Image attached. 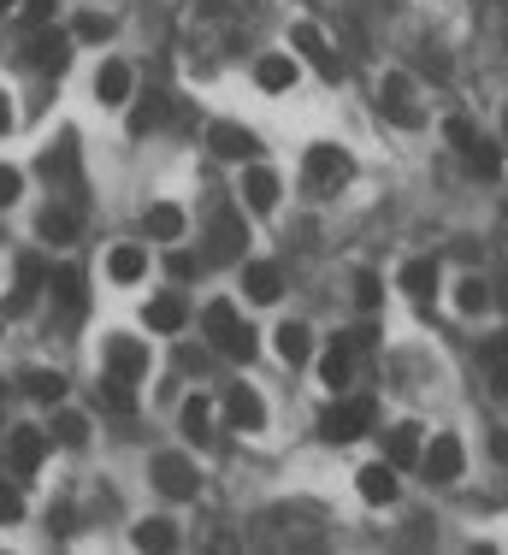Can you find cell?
Listing matches in <instances>:
<instances>
[{"label":"cell","mask_w":508,"mask_h":555,"mask_svg":"<svg viewBox=\"0 0 508 555\" xmlns=\"http://www.w3.org/2000/svg\"><path fill=\"white\" fill-rule=\"evenodd\" d=\"M201 325H207V337H213V349H219V355H231V361H254V331L237 319L231 302H207Z\"/></svg>","instance_id":"cell-1"},{"label":"cell","mask_w":508,"mask_h":555,"mask_svg":"<svg viewBox=\"0 0 508 555\" xmlns=\"http://www.w3.org/2000/svg\"><path fill=\"white\" fill-rule=\"evenodd\" d=\"M373 414H379V408H373L367 396H355V402H331V408L319 414V437H325V443H355V437L373 426Z\"/></svg>","instance_id":"cell-2"},{"label":"cell","mask_w":508,"mask_h":555,"mask_svg":"<svg viewBox=\"0 0 508 555\" xmlns=\"http://www.w3.org/2000/svg\"><path fill=\"white\" fill-rule=\"evenodd\" d=\"M420 467H426V479H432V485H455V479H461V467H467L461 437L438 432V437H432V449H420Z\"/></svg>","instance_id":"cell-3"},{"label":"cell","mask_w":508,"mask_h":555,"mask_svg":"<svg viewBox=\"0 0 508 555\" xmlns=\"http://www.w3.org/2000/svg\"><path fill=\"white\" fill-rule=\"evenodd\" d=\"M355 178V160L343 154V148H331V142H319V148H308V184L314 189H337Z\"/></svg>","instance_id":"cell-4"},{"label":"cell","mask_w":508,"mask_h":555,"mask_svg":"<svg viewBox=\"0 0 508 555\" xmlns=\"http://www.w3.org/2000/svg\"><path fill=\"white\" fill-rule=\"evenodd\" d=\"M243 243H249L243 213H237V207H219V213H213V231H207V254H213V260H243Z\"/></svg>","instance_id":"cell-5"},{"label":"cell","mask_w":508,"mask_h":555,"mask_svg":"<svg viewBox=\"0 0 508 555\" xmlns=\"http://www.w3.org/2000/svg\"><path fill=\"white\" fill-rule=\"evenodd\" d=\"M6 455H12V473L30 479V473L42 467V455H48V432H36V426H12V432H6Z\"/></svg>","instance_id":"cell-6"},{"label":"cell","mask_w":508,"mask_h":555,"mask_svg":"<svg viewBox=\"0 0 508 555\" xmlns=\"http://www.w3.org/2000/svg\"><path fill=\"white\" fill-rule=\"evenodd\" d=\"M154 485L172 496V502H190L201 479H195V467L184 461V455H154Z\"/></svg>","instance_id":"cell-7"},{"label":"cell","mask_w":508,"mask_h":555,"mask_svg":"<svg viewBox=\"0 0 508 555\" xmlns=\"http://www.w3.org/2000/svg\"><path fill=\"white\" fill-rule=\"evenodd\" d=\"M30 65L60 77L65 65H71V36H60V30H48V24H42V30L30 36Z\"/></svg>","instance_id":"cell-8"},{"label":"cell","mask_w":508,"mask_h":555,"mask_svg":"<svg viewBox=\"0 0 508 555\" xmlns=\"http://www.w3.org/2000/svg\"><path fill=\"white\" fill-rule=\"evenodd\" d=\"M207 148H213L219 160H254V136L243 130V124H231V119L207 124Z\"/></svg>","instance_id":"cell-9"},{"label":"cell","mask_w":508,"mask_h":555,"mask_svg":"<svg viewBox=\"0 0 508 555\" xmlns=\"http://www.w3.org/2000/svg\"><path fill=\"white\" fill-rule=\"evenodd\" d=\"M290 42H296V48H302V54L314 60V71L325 77V83H337V77H343V65H337V54L325 48V36H319L314 24H296V30H290Z\"/></svg>","instance_id":"cell-10"},{"label":"cell","mask_w":508,"mask_h":555,"mask_svg":"<svg viewBox=\"0 0 508 555\" xmlns=\"http://www.w3.org/2000/svg\"><path fill=\"white\" fill-rule=\"evenodd\" d=\"M379 101H384V113H390V119H396V124H408V130H420V124H426V113H420V107L408 101V77H396V71L384 77Z\"/></svg>","instance_id":"cell-11"},{"label":"cell","mask_w":508,"mask_h":555,"mask_svg":"<svg viewBox=\"0 0 508 555\" xmlns=\"http://www.w3.org/2000/svg\"><path fill=\"white\" fill-rule=\"evenodd\" d=\"M225 414H231V426H237V432H260V426H266V402L254 396L249 384H237V390L225 396Z\"/></svg>","instance_id":"cell-12"},{"label":"cell","mask_w":508,"mask_h":555,"mask_svg":"<svg viewBox=\"0 0 508 555\" xmlns=\"http://www.w3.org/2000/svg\"><path fill=\"white\" fill-rule=\"evenodd\" d=\"M384 461H390L396 473H402V467H414V461H420V426H408V420H402V426H390V432H384Z\"/></svg>","instance_id":"cell-13"},{"label":"cell","mask_w":508,"mask_h":555,"mask_svg":"<svg viewBox=\"0 0 508 555\" xmlns=\"http://www.w3.org/2000/svg\"><path fill=\"white\" fill-rule=\"evenodd\" d=\"M107 367L125 372V378H142V372H148V343H136V337H107Z\"/></svg>","instance_id":"cell-14"},{"label":"cell","mask_w":508,"mask_h":555,"mask_svg":"<svg viewBox=\"0 0 508 555\" xmlns=\"http://www.w3.org/2000/svg\"><path fill=\"white\" fill-rule=\"evenodd\" d=\"M355 491L367 496V502H396V467L390 461H367L355 473Z\"/></svg>","instance_id":"cell-15"},{"label":"cell","mask_w":508,"mask_h":555,"mask_svg":"<svg viewBox=\"0 0 508 555\" xmlns=\"http://www.w3.org/2000/svg\"><path fill=\"white\" fill-rule=\"evenodd\" d=\"M184 319H190V302H184L178 290H166V296L148 302V331H166V337H172V331H184Z\"/></svg>","instance_id":"cell-16"},{"label":"cell","mask_w":508,"mask_h":555,"mask_svg":"<svg viewBox=\"0 0 508 555\" xmlns=\"http://www.w3.org/2000/svg\"><path fill=\"white\" fill-rule=\"evenodd\" d=\"M107 278H113V284H142V278H148V254L136 243H119L107 254Z\"/></svg>","instance_id":"cell-17"},{"label":"cell","mask_w":508,"mask_h":555,"mask_svg":"<svg viewBox=\"0 0 508 555\" xmlns=\"http://www.w3.org/2000/svg\"><path fill=\"white\" fill-rule=\"evenodd\" d=\"M184 225H190L184 207H172V201H154V207H148V237H154V243H178Z\"/></svg>","instance_id":"cell-18"},{"label":"cell","mask_w":508,"mask_h":555,"mask_svg":"<svg viewBox=\"0 0 508 555\" xmlns=\"http://www.w3.org/2000/svg\"><path fill=\"white\" fill-rule=\"evenodd\" d=\"M396 284H402V290H408V296H414V302H426V296H432V290H438V260H432V254H420V260H408V266H402V278H396Z\"/></svg>","instance_id":"cell-19"},{"label":"cell","mask_w":508,"mask_h":555,"mask_svg":"<svg viewBox=\"0 0 508 555\" xmlns=\"http://www.w3.org/2000/svg\"><path fill=\"white\" fill-rule=\"evenodd\" d=\"M254 83H260L266 95H284V89L296 83V60H290V54H266V60L254 65Z\"/></svg>","instance_id":"cell-20"},{"label":"cell","mask_w":508,"mask_h":555,"mask_svg":"<svg viewBox=\"0 0 508 555\" xmlns=\"http://www.w3.org/2000/svg\"><path fill=\"white\" fill-rule=\"evenodd\" d=\"M48 290L60 296L65 313H83V272H77V266H54V272H48Z\"/></svg>","instance_id":"cell-21"},{"label":"cell","mask_w":508,"mask_h":555,"mask_svg":"<svg viewBox=\"0 0 508 555\" xmlns=\"http://www.w3.org/2000/svg\"><path fill=\"white\" fill-rule=\"evenodd\" d=\"M243 290H249L254 302H278V290H284V272H278V266H266V260H254L249 272H243Z\"/></svg>","instance_id":"cell-22"},{"label":"cell","mask_w":508,"mask_h":555,"mask_svg":"<svg viewBox=\"0 0 508 555\" xmlns=\"http://www.w3.org/2000/svg\"><path fill=\"white\" fill-rule=\"evenodd\" d=\"M278 355H284L290 367H302V361L314 355V331H308V325H296V319H290V325H278Z\"/></svg>","instance_id":"cell-23"},{"label":"cell","mask_w":508,"mask_h":555,"mask_svg":"<svg viewBox=\"0 0 508 555\" xmlns=\"http://www.w3.org/2000/svg\"><path fill=\"white\" fill-rule=\"evenodd\" d=\"M24 396H30V402H48V408H60V402H65V378H60V372H48V367L24 372Z\"/></svg>","instance_id":"cell-24"},{"label":"cell","mask_w":508,"mask_h":555,"mask_svg":"<svg viewBox=\"0 0 508 555\" xmlns=\"http://www.w3.org/2000/svg\"><path fill=\"white\" fill-rule=\"evenodd\" d=\"M95 95H101L107 107L130 101V65H119V60H107V65H101V77H95Z\"/></svg>","instance_id":"cell-25"},{"label":"cell","mask_w":508,"mask_h":555,"mask_svg":"<svg viewBox=\"0 0 508 555\" xmlns=\"http://www.w3.org/2000/svg\"><path fill=\"white\" fill-rule=\"evenodd\" d=\"M243 195H249L254 213H272V207H278V178H272L266 166H254L249 178H243Z\"/></svg>","instance_id":"cell-26"},{"label":"cell","mask_w":508,"mask_h":555,"mask_svg":"<svg viewBox=\"0 0 508 555\" xmlns=\"http://www.w3.org/2000/svg\"><path fill=\"white\" fill-rule=\"evenodd\" d=\"M130 544H136V550H172V544H178V526H172V520H142V526L130 532Z\"/></svg>","instance_id":"cell-27"},{"label":"cell","mask_w":508,"mask_h":555,"mask_svg":"<svg viewBox=\"0 0 508 555\" xmlns=\"http://www.w3.org/2000/svg\"><path fill=\"white\" fill-rule=\"evenodd\" d=\"M349 372H355V355H349L343 343H331V349H325V361H319V378H325L331 390H343V384H349Z\"/></svg>","instance_id":"cell-28"},{"label":"cell","mask_w":508,"mask_h":555,"mask_svg":"<svg viewBox=\"0 0 508 555\" xmlns=\"http://www.w3.org/2000/svg\"><path fill=\"white\" fill-rule=\"evenodd\" d=\"M101 402H107L113 414H130V408H136V390H130V378H125V372H113V367H107V378H101Z\"/></svg>","instance_id":"cell-29"},{"label":"cell","mask_w":508,"mask_h":555,"mask_svg":"<svg viewBox=\"0 0 508 555\" xmlns=\"http://www.w3.org/2000/svg\"><path fill=\"white\" fill-rule=\"evenodd\" d=\"M160 119H166V95H142V101L130 107V136H148Z\"/></svg>","instance_id":"cell-30"},{"label":"cell","mask_w":508,"mask_h":555,"mask_svg":"<svg viewBox=\"0 0 508 555\" xmlns=\"http://www.w3.org/2000/svg\"><path fill=\"white\" fill-rule=\"evenodd\" d=\"M54 437H60L65 449H83V443H89V420L71 414V408H60V414H54Z\"/></svg>","instance_id":"cell-31"},{"label":"cell","mask_w":508,"mask_h":555,"mask_svg":"<svg viewBox=\"0 0 508 555\" xmlns=\"http://www.w3.org/2000/svg\"><path fill=\"white\" fill-rule=\"evenodd\" d=\"M42 237H48V243H71V237H77L71 207H48V213H42Z\"/></svg>","instance_id":"cell-32"},{"label":"cell","mask_w":508,"mask_h":555,"mask_svg":"<svg viewBox=\"0 0 508 555\" xmlns=\"http://www.w3.org/2000/svg\"><path fill=\"white\" fill-rule=\"evenodd\" d=\"M467 166H473L479 178H497V172H503V148H497V142H479V148H467Z\"/></svg>","instance_id":"cell-33"},{"label":"cell","mask_w":508,"mask_h":555,"mask_svg":"<svg viewBox=\"0 0 508 555\" xmlns=\"http://www.w3.org/2000/svg\"><path fill=\"white\" fill-rule=\"evenodd\" d=\"M42 284H48V260H42V254H18V290L36 296Z\"/></svg>","instance_id":"cell-34"},{"label":"cell","mask_w":508,"mask_h":555,"mask_svg":"<svg viewBox=\"0 0 508 555\" xmlns=\"http://www.w3.org/2000/svg\"><path fill=\"white\" fill-rule=\"evenodd\" d=\"M71 36H77V42H107V36H113V18H107V12H83Z\"/></svg>","instance_id":"cell-35"},{"label":"cell","mask_w":508,"mask_h":555,"mask_svg":"<svg viewBox=\"0 0 508 555\" xmlns=\"http://www.w3.org/2000/svg\"><path fill=\"white\" fill-rule=\"evenodd\" d=\"M24 520V496H18V485L0 473V526H18Z\"/></svg>","instance_id":"cell-36"},{"label":"cell","mask_w":508,"mask_h":555,"mask_svg":"<svg viewBox=\"0 0 508 555\" xmlns=\"http://www.w3.org/2000/svg\"><path fill=\"white\" fill-rule=\"evenodd\" d=\"M444 136H449V142H455V148H461V154L485 142V136H479V124H473V119H449V124H444Z\"/></svg>","instance_id":"cell-37"},{"label":"cell","mask_w":508,"mask_h":555,"mask_svg":"<svg viewBox=\"0 0 508 555\" xmlns=\"http://www.w3.org/2000/svg\"><path fill=\"white\" fill-rule=\"evenodd\" d=\"M455 308L479 313V308H485V284H479V278H461V284H455Z\"/></svg>","instance_id":"cell-38"},{"label":"cell","mask_w":508,"mask_h":555,"mask_svg":"<svg viewBox=\"0 0 508 555\" xmlns=\"http://www.w3.org/2000/svg\"><path fill=\"white\" fill-rule=\"evenodd\" d=\"M184 432L207 437V396H190V402H184Z\"/></svg>","instance_id":"cell-39"},{"label":"cell","mask_w":508,"mask_h":555,"mask_svg":"<svg viewBox=\"0 0 508 555\" xmlns=\"http://www.w3.org/2000/svg\"><path fill=\"white\" fill-rule=\"evenodd\" d=\"M355 302H361L367 313L384 302V290H379V278H373V272H361V278H355Z\"/></svg>","instance_id":"cell-40"},{"label":"cell","mask_w":508,"mask_h":555,"mask_svg":"<svg viewBox=\"0 0 508 555\" xmlns=\"http://www.w3.org/2000/svg\"><path fill=\"white\" fill-rule=\"evenodd\" d=\"M373 337H379V331H373V325H355V331H343V337H337V343H343V349H349V355H361V349H373Z\"/></svg>","instance_id":"cell-41"},{"label":"cell","mask_w":508,"mask_h":555,"mask_svg":"<svg viewBox=\"0 0 508 555\" xmlns=\"http://www.w3.org/2000/svg\"><path fill=\"white\" fill-rule=\"evenodd\" d=\"M54 6H60V0H24V24H30V30H42V24L54 18Z\"/></svg>","instance_id":"cell-42"},{"label":"cell","mask_w":508,"mask_h":555,"mask_svg":"<svg viewBox=\"0 0 508 555\" xmlns=\"http://www.w3.org/2000/svg\"><path fill=\"white\" fill-rule=\"evenodd\" d=\"M18 195H24V178H18L12 166H0V207H12Z\"/></svg>","instance_id":"cell-43"},{"label":"cell","mask_w":508,"mask_h":555,"mask_svg":"<svg viewBox=\"0 0 508 555\" xmlns=\"http://www.w3.org/2000/svg\"><path fill=\"white\" fill-rule=\"evenodd\" d=\"M42 172H48V178H71V148H54V154H42Z\"/></svg>","instance_id":"cell-44"},{"label":"cell","mask_w":508,"mask_h":555,"mask_svg":"<svg viewBox=\"0 0 508 555\" xmlns=\"http://www.w3.org/2000/svg\"><path fill=\"white\" fill-rule=\"evenodd\" d=\"M172 278H178V284H190V278H195V254H184V248L172 254Z\"/></svg>","instance_id":"cell-45"},{"label":"cell","mask_w":508,"mask_h":555,"mask_svg":"<svg viewBox=\"0 0 508 555\" xmlns=\"http://www.w3.org/2000/svg\"><path fill=\"white\" fill-rule=\"evenodd\" d=\"M6 130H12V101L0 95V136H6Z\"/></svg>","instance_id":"cell-46"},{"label":"cell","mask_w":508,"mask_h":555,"mask_svg":"<svg viewBox=\"0 0 508 555\" xmlns=\"http://www.w3.org/2000/svg\"><path fill=\"white\" fill-rule=\"evenodd\" d=\"M12 6H18V0H0V12H12Z\"/></svg>","instance_id":"cell-47"},{"label":"cell","mask_w":508,"mask_h":555,"mask_svg":"<svg viewBox=\"0 0 508 555\" xmlns=\"http://www.w3.org/2000/svg\"><path fill=\"white\" fill-rule=\"evenodd\" d=\"M0 402H6V378H0Z\"/></svg>","instance_id":"cell-48"},{"label":"cell","mask_w":508,"mask_h":555,"mask_svg":"<svg viewBox=\"0 0 508 555\" xmlns=\"http://www.w3.org/2000/svg\"><path fill=\"white\" fill-rule=\"evenodd\" d=\"M503 12H508V0H503Z\"/></svg>","instance_id":"cell-49"},{"label":"cell","mask_w":508,"mask_h":555,"mask_svg":"<svg viewBox=\"0 0 508 555\" xmlns=\"http://www.w3.org/2000/svg\"><path fill=\"white\" fill-rule=\"evenodd\" d=\"M503 130H508V124H503Z\"/></svg>","instance_id":"cell-50"}]
</instances>
